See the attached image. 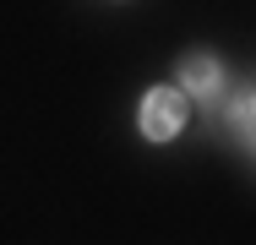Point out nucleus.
Instances as JSON below:
<instances>
[{
    "label": "nucleus",
    "mask_w": 256,
    "mask_h": 245,
    "mask_svg": "<svg viewBox=\"0 0 256 245\" xmlns=\"http://www.w3.org/2000/svg\"><path fill=\"white\" fill-rule=\"evenodd\" d=\"M180 82H186L191 93H207V98H212V93H218V60H212L207 49H196V54L180 66Z\"/></svg>",
    "instance_id": "2"
},
{
    "label": "nucleus",
    "mask_w": 256,
    "mask_h": 245,
    "mask_svg": "<svg viewBox=\"0 0 256 245\" xmlns=\"http://www.w3.org/2000/svg\"><path fill=\"white\" fill-rule=\"evenodd\" d=\"M180 126H186V98H180V88H153L148 104H142V131L153 142H169V136H180Z\"/></svg>",
    "instance_id": "1"
}]
</instances>
